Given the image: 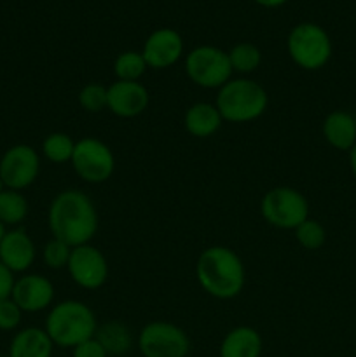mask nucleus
Returning a JSON list of instances; mask_svg holds the SVG:
<instances>
[{
    "instance_id": "f257e3e1",
    "label": "nucleus",
    "mask_w": 356,
    "mask_h": 357,
    "mask_svg": "<svg viewBox=\"0 0 356 357\" xmlns=\"http://www.w3.org/2000/svg\"><path fill=\"white\" fill-rule=\"evenodd\" d=\"M47 225L52 237L70 248L89 244L98 232L96 206L86 192L63 190L49 204Z\"/></svg>"
},
{
    "instance_id": "f03ea898",
    "label": "nucleus",
    "mask_w": 356,
    "mask_h": 357,
    "mask_svg": "<svg viewBox=\"0 0 356 357\" xmlns=\"http://www.w3.org/2000/svg\"><path fill=\"white\" fill-rule=\"evenodd\" d=\"M195 278L202 291L218 300L236 298L246 284L239 255L227 246H209L195 261Z\"/></svg>"
},
{
    "instance_id": "7ed1b4c3",
    "label": "nucleus",
    "mask_w": 356,
    "mask_h": 357,
    "mask_svg": "<svg viewBox=\"0 0 356 357\" xmlns=\"http://www.w3.org/2000/svg\"><path fill=\"white\" fill-rule=\"evenodd\" d=\"M44 330L54 347L75 349L96 335L98 321L89 305L80 300H65L49 310Z\"/></svg>"
},
{
    "instance_id": "20e7f679",
    "label": "nucleus",
    "mask_w": 356,
    "mask_h": 357,
    "mask_svg": "<svg viewBox=\"0 0 356 357\" xmlns=\"http://www.w3.org/2000/svg\"><path fill=\"white\" fill-rule=\"evenodd\" d=\"M269 96L262 84L251 79H230L216 93L215 107L223 122L246 124L257 121L267 110Z\"/></svg>"
},
{
    "instance_id": "39448f33",
    "label": "nucleus",
    "mask_w": 356,
    "mask_h": 357,
    "mask_svg": "<svg viewBox=\"0 0 356 357\" xmlns=\"http://www.w3.org/2000/svg\"><path fill=\"white\" fill-rule=\"evenodd\" d=\"M286 49L299 68L307 72L321 70L332 58V40L316 23H299L290 31Z\"/></svg>"
},
{
    "instance_id": "423d86ee",
    "label": "nucleus",
    "mask_w": 356,
    "mask_h": 357,
    "mask_svg": "<svg viewBox=\"0 0 356 357\" xmlns=\"http://www.w3.org/2000/svg\"><path fill=\"white\" fill-rule=\"evenodd\" d=\"M262 218L271 227L295 230L309 218V202L306 195L292 187H274L265 192L260 201Z\"/></svg>"
},
{
    "instance_id": "0eeeda50",
    "label": "nucleus",
    "mask_w": 356,
    "mask_h": 357,
    "mask_svg": "<svg viewBox=\"0 0 356 357\" xmlns=\"http://www.w3.org/2000/svg\"><path fill=\"white\" fill-rule=\"evenodd\" d=\"M185 73L198 87L218 91L234 72L225 51L215 45H198L185 56Z\"/></svg>"
},
{
    "instance_id": "6e6552de",
    "label": "nucleus",
    "mask_w": 356,
    "mask_h": 357,
    "mask_svg": "<svg viewBox=\"0 0 356 357\" xmlns=\"http://www.w3.org/2000/svg\"><path fill=\"white\" fill-rule=\"evenodd\" d=\"M73 171L86 183L100 185L112 178L115 171V155L110 146L101 139L86 136L75 142L72 160Z\"/></svg>"
},
{
    "instance_id": "1a4fd4ad",
    "label": "nucleus",
    "mask_w": 356,
    "mask_h": 357,
    "mask_svg": "<svg viewBox=\"0 0 356 357\" xmlns=\"http://www.w3.org/2000/svg\"><path fill=\"white\" fill-rule=\"evenodd\" d=\"M138 351L143 357H187L191 338L180 326L168 321H152L138 333Z\"/></svg>"
},
{
    "instance_id": "9d476101",
    "label": "nucleus",
    "mask_w": 356,
    "mask_h": 357,
    "mask_svg": "<svg viewBox=\"0 0 356 357\" xmlns=\"http://www.w3.org/2000/svg\"><path fill=\"white\" fill-rule=\"evenodd\" d=\"M40 173V155L30 145H13L0 157V180L3 188L24 190L37 181Z\"/></svg>"
},
{
    "instance_id": "9b49d317",
    "label": "nucleus",
    "mask_w": 356,
    "mask_h": 357,
    "mask_svg": "<svg viewBox=\"0 0 356 357\" xmlns=\"http://www.w3.org/2000/svg\"><path fill=\"white\" fill-rule=\"evenodd\" d=\"M66 271L79 288L89 291L100 289L108 281L107 258L91 243L72 248Z\"/></svg>"
},
{
    "instance_id": "f8f14e48",
    "label": "nucleus",
    "mask_w": 356,
    "mask_h": 357,
    "mask_svg": "<svg viewBox=\"0 0 356 357\" xmlns=\"http://www.w3.org/2000/svg\"><path fill=\"white\" fill-rule=\"evenodd\" d=\"M142 54L149 68H170L184 56V38L173 28H159L147 37Z\"/></svg>"
},
{
    "instance_id": "ddd939ff",
    "label": "nucleus",
    "mask_w": 356,
    "mask_h": 357,
    "mask_svg": "<svg viewBox=\"0 0 356 357\" xmlns=\"http://www.w3.org/2000/svg\"><path fill=\"white\" fill-rule=\"evenodd\" d=\"M150 94L142 82L115 80L107 87V108L121 119H133L149 108Z\"/></svg>"
},
{
    "instance_id": "4468645a",
    "label": "nucleus",
    "mask_w": 356,
    "mask_h": 357,
    "mask_svg": "<svg viewBox=\"0 0 356 357\" xmlns=\"http://www.w3.org/2000/svg\"><path fill=\"white\" fill-rule=\"evenodd\" d=\"M10 298L23 312H42L54 300V286L42 274H24L14 281Z\"/></svg>"
},
{
    "instance_id": "2eb2a0df",
    "label": "nucleus",
    "mask_w": 356,
    "mask_h": 357,
    "mask_svg": "<svg viewBox=\"0 0 356 357\" xmlns=\"http://www.w3.org/2000/svg\"><path fill=\"white\" fill-rule=\"evenodd\" d=\"M35 257H37V250L27 230L21 227L6 230L0 241V261L13 274L27 272L34 265Z\"/></svg>"
},
{
    "instance_id": "dca6fc26",
    "label": "nucleus",
    "mask_w": 356,
    "mask_h": 357,
    "mask_svg": "<svg viewBox=\"0 0 356 357\" xmlns=\"http://www.w3.org/2000/svg\"><path fill=\"white\" fill-rule=\"evenodd\" d=\"M223 124V119L220 115L218 108L215 103H206V101H199V103L191 105L185 110L184 115V126L185 131L194 138H209L215 135Z\"/></svg>"
},
{
    "instance_id": "f3484780",
    "label": "nucleus",
    "mask_w": 356,
    "mask_h": 357,
    "mask_svg": "<svg viewBox=\"0 0 356 357\" xmlns=\"http://www.w3.org/2000/svg\"><path fill=\"white\" fill-rule=\"evenodd\" d=\"M262 349V335L255 328L236 326L223 337L220 357H260Z\"/></svg>"
},
{
    "instance_id": "a211bd4d",
    "label": "nucleus",
    "mask_w": 356,
    "mask_h": 357,
    "mask_svg": "<svg viewBox=\"0 0 356 357\" xmlns=\"http://www.w3.org/2000/svg\"><path fill=\"white\" fill-rule=\"evenodd\" d=\"M323 136L330 146L342 152H349L356 145L355 115L344 110H335L328 114L323 121Z\"/></svg>"
},
{
    "instance_id": "6ab92c4d",
    "label": "nucleus",
    "mask_w": 356,
    "mask_h": 357,
    "mask_svg": "<svg viewBox=\"0 0 356 357\" xmlns=\"http://www.w3.org/2000/svg\"><path fill=\"white\" fill-rule=\"evenodd\" d=\"M54 344L44 328H23L13 337L9 357H52Z\"/></svg>"
},
{
    "instance_id": "aec40b11",
    "label": "nucleus",
    "mask_w": 356,
    "mask_h": 357,
    "mask_svg": "<svg viewBox=\"0 0 356 357\" xmlns=\"http://www.w3.org/2000/svg\"><path fill=\"white\" fill-rule=\"evenodd\" d=\"M101 347L107 351L108 357L110 356H126L133 349V333L124 323L119 321H108L105 324H98L96 335H94Z\"/></svg>"
},
{
    "instance_id": "412c9836",
    "label": "nucleus",
    "mask_w": 356,
    "mask_h": 357,
    "mask_svg": "<svg viewBox=\"0 0 356 357\" xmlns=\"http://www.w3.org/2000/svg\"><path fill=\"white\" fill-rule=\"evenodd\" d=\"M28 201L21 192L3 188L0 192V222L6 227H17L28 216Z\"/></svg>"
},
{
    "instance_id": "4be33fe9",
    "label": "nucleus",
    "mask_w": 356,
    "mask_h": 357,
    "mask_svg": "<svg viewBox=\"0 0 356 357\" xmlns=\"http://www.w3.org/2000/svg\"><path fill=\"white\" fill-rule=\"evenodd\" d=\"M227 54H229L232 72L241 73V75H250V73L257 72L258 66L262 65L260 49L255 44H250V42L236 44Z\"/></svg>"
},
{
    "instance_id": "5701e85b",
    "label": "nucleus",
    "mask_w": 356,
    "mask_h": 357,
    "mask_svg": "<svg viewBox=\"0 0 356 357\" xmlns=\"http://www.w3.org/2000/svg\"><path fill=\"white\" fill-rule=\"evenodd\" d=\"M147 70H149V65H147L142 51H124L114 61V73L117 80L140 82Z\"/></svg>"
},
{
    "instance_id": "b1692460",
    "label": "nucleus",
    "mask_w": 356,
    "mask_h": 357,
    "mask_svg": "<svg viewBox=\"0 0 356 357\" xmlns=\"http://www.w3.org/2000/svg\"><path fill=\"white\" fill-rule=\"evenodd\" d=\"M75 142L66 132H51L42 142V155L52 164H65L72 160Z\"/></svg>"
},
{
    "instance_id": "393cba45",
    "label": "nucleus",
    "mask_w": 356,
    "mask_h": 357,
    "mask_svg": "<svg viewBox=\"0 0 356 357\" xmlns=\"http://www.w3.org/2000/svg\"><path fill=\"white\" fill-rule=\"evenodd\" d=\"M295 239L304 250L316 251L327 241V230H325V227L318 220L307 218L306 222H302L295 229Z\"/></svg>"
},
{
    "instance_id": "a878e982",
    "label": "nucleus",
    "mask_w": 356,
    "mask_h": 357,
    "mask_svg": "<svg viewBox=\"0 0 356 357\" xmlns=\"http://www.w3.org/2000/svg\"><path fill=\"white\" fill-rule=\"evenodd\" d=\"M79 105L87 114H100L107 110V87L103 84H87L79 93Z\"/></svg>"
},
{
    "instance_id": "bb28decb",
    "label": "nucleus",
    "mask_w": 356,
    "mask_h": 357,
    "mask_svg": "<svg viewBox=\"0 0 356 357\" xmlns=\"http://www.w3.org/2000/svg\"><path fill=\"white\" fill-rule=\"evenodd\" d=\"M70 253H72V248L68 244L52 237L45 244L44 250H42V260L52 271H59V268H66L70 260Z\"/></svg>"
},
{
    "instance_id": "cd10ccee",
    "label": "nucleus",
    "mask_w": 356,
    "mask_h": 357,
    "mask_svg": "<svg viewBox=\"0 0 356 357\" xmlns=\"http://www.w3.org/2000/svg\"><path fill=\"white\" fill-rule=\"evenodd\" d=\"M23 310L13 298L0 300V331H14L21 324Z\"/></svg>"
},
{
    "instance_id": "c85d7f7f",
    "label": "nucleus",
    "mask_w": 356,
    "mask_h": 357,
    "mask_svg": "<svg viewBox=\"0 0 356 357\" xmlns=\"http://www.w3.org/2000/svg\"><path fill=\"white\" fill-rule=\"evenodd\" d=\"M72 357H108V354L101 347L100 342L93 337L89 340L82 342L80 345H77L75 349H72Z\"/></svg>"
},
{
    "instance_id": "c756f323",
    "label": "nucleus",
    "mask_w": 356,
    "mask_h": 357,
    "mask_svg": "<svg viewBox=\"0 0 356 357\" xmlns=\"http://www.w3.org/2000/svg\"><path fill=\"white\" fill-rule=\"evenodd\" d=\"M14 274L0 261V300L9 298L14 288Z\"/></svg>"
},
{
    "instance_id": "7c9ffc66",
    "label": "nucleus",
    "mask_w": 356,
    "mask_h": 357,
    "mask_svg": "<svg viewBox=\"0 0 356 357\" xmlns=\"http://www.w3.org/2000/svg\"><path fill=\"white\" fill-rule=\"evenodd\" d=\"M255 2L262 7H267V9H274V7H281L288 0H255Z\"/></svg>"
},
{
    "instance_id": "2f4dec72",
    "label": "nucleus",
    "mask_w": 356,
    "mask_h": 357,
    "mask_svg": "<svg viewBox=\"0 0 356 357\" xmlns=\"http://www.w3.org/2000/svg\"><path fill=\"white\" fill-rule=\"evenodd\" d=\"M349 166H351L353 174H355L356 178V145L349 150Z\"/></svg>"
},
{
    "instance_id": "473e14b6",
    "label": "nucleus",
    "mask_w": 356,
    "mask_h": 357,
    "mask_svg": "<svg viewBox=\"0 0 356 357\" xmlns=\"http://www.w3.org/2000/svg\"><path fill=\"white\" fill-rule=\"evenodd\" d=\"M3 234H6V225H3V223L0 222V241H2Z\"/></svg>"
},
{
    "instance_id": "72a5a7b5",
    "label": "nucleus",
    "mask_w": 356,
    "mask_h": 357,
    "mask_svg": "<svg viewBox=\"0 0 356 357\" xmlns=\"http://www.w3.org/2000/svg\"><path fill=\"white\" fill-rule=\"evenodd\" d=\"M3 190V185H2V180H0V192Z\"/></svg>"
},
{
    "instance_id": "f704fd0d",
    "label": "nucleus",
    "mask_w": 356,
    "mask_h": 357,
    "mask_svg": "<svg viewBox=\"0 0 356 357\" xmlns=\"http://www.w3.org/2000/svg\"><path fill=\"white\" fill-rule=\"evenodd\" d=\"M0 357H9V354H6V356H0Z\"/></svg>"
},
{
    "instance_id": "c9c22d12",
    "label": "nucleus",
    "mask_w": 356,
    "mask_h": 357,
    "mask_svg": "<svg viewBox=\"0 0 356 357\" xmlns=\"http://www.w3.org/2000/svg\"><path fill=\"white\" fill-rule=\"evenodd\" d=\"M355 122H356V114H355Z\"/></svg>"
}]
</instances>
